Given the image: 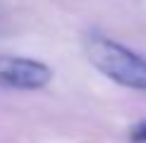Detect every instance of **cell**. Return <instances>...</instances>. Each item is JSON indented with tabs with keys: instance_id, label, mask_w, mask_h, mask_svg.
<instances>
[{
	"instance_id": "cell-3",
	"label": "cell",
	"mask_w": 146,
	"mask_h": 143,
	"mask_svg": "<svg viewBox=\"0 0 146 143\" xmlns=\"http://www.w3.org/2000/svg\"><path fill=\"white\" fill-rule=\"evenodd\" d=\"M132 141L134 143H146V122L137 124V127L132 129Z\"/></svg>"
},
{
	"instance_id": "cell-1",
	"label": "cell",
	"mask_w": 146,
	"mask_h": 143,
	"mask_svg": "<svg viewBox=\"0 0 146 143\" xmlns=\"http://www.w3.org/2000/svg\"><path fill=\"white\" fill-rule=\"evenodd\" d=\"M84 50H86L89 62L110 81L134 88V91H146V57L137 55L127 45L103 33L86 36Z\"/></svg>"
},
{
	"instance_id": "cell-2",
	"label": "cell",
	"mask_w": 146,
	"mask_h": 143,
	"mask_svg": "<svg viewBox=\"0 0 146 143\" xmlns=\"http://www.w3.org/2000/svg\"><path fill=\"white\" fill-rule=\"evenodd\" d=\"M53 79V69L38 60L29 57H3L0 60V81L22 91H38Z\"/></svg>"
}]
</instances>
